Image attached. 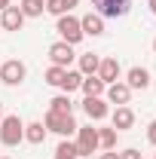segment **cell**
<instances>
[{"mask_svg":"<svg viewBox=\"0 0 156 159\" xmlns=\"http://www.w3.org/2000/svg\"><path fill=\"white\" fill-rule=\"evenodd\" d=\"M77 3H80V0H64V6H67V12H71V9H74Z\"/></svg>","mask_w":156,"mask_h":159,"instance_id":"cell-28","label":"cell"},{"mask_svg":"<svg viewBox=\"0 0 156 159\" xmlns=\"http://www.w3.org/2000/svg\"><path fill=\"white\" fill-rule=\"evenodd\" d=\"M0 159H3V156H0Z\"/></svg>","mask_w":156,"mask_h":159,"instance_id":"cell-35","label":"cell"},{"mask_svg":"<svg viewBox=\"0 0 156 159\" xmlns=\"http://www.w3.org/2000/svg\"><path fill=\"white\" fill-rule=\"evenodd\" d=\"M28 77V67L21 64L19 58H9L0 64V83H6V86H21Z\"/></svg>","mask_w":156,"mask_h":159,"instance_id":"cell-4","label":"cell"},{"mask_svg":"<svg viewBox=\"0 0 156 159\" xmlns=\"http://www.w3.org/2000/svg\"><path fill=\"white\" fill-rule=\"evenodd\" d=\"M147 141H150V144L156 147V119L150 122V125H147Z\"/></svg>","mask_w":156,"mask_h":159,"instance_id":"cell-26","label":"cell"},{"mask_svg":"<svg viewBox=\"0 0 156 159\" xmlns=\"http://www.w3.org/2000/svg\"><path fill=\"white\" fill-rule=\"evenodd\" d=\"M147 3H150V12H156V0H147Z\"/></svg>","mask_w":156,"mask_h":159,"instance_id":"cell-30","label":"cell"},{"mask_svg":"<svg viewBox=\"0 0 156 159\" xmlns=\"http://www.w3.org/2000/svg\"><path fill=\"white\" fill-rule=\"evenodd\" d=\"M80 28H83L86 37H101V34H104V19H101L98 12H86V16L80 19Z\"/></svg>","mask_w":156,"mask_h":159,"instance_id":"cell-12","label":"cell"},{"mask_svg":"<svg viewBox=\"0 0 156 159\" xmlns=\"http://www.w3.org/2000/svg\"><path fill=\"white\" fill-rule=\"evenodd\" d=\"M153 52H156V37H153Z\"/></svg>","mask_w":156,"mask_h":159,"instance_id":"cell-32","label":"cell"},{"mask_svg":"<svg viewBox=\"0 0 156 159\" xmlns=\"http://www.w3.org/2000/svg\"><path fill=\"white\" fill-rule=\"evenodd\" d=\"M126 86H129V89H132V92H135V89H141V92H144V89H147V86H150V70H147V67H129V74H126Z\"/></svg>","mask_w":156,"mask_h":159,"instance_id":"cell-10","label":"cell"},{"mask_svg":"<svg viewBox=\"0 0 156 159\" xmlns=\"http://www.w3.org/2000/svg\"><path fill=\"white\" fill-rule=\"evenodd\" d=\"M83 110H86V116L92 119V122H101V119L110 113L107 101L101 98V95H98V98H86V101H83Z\"/></svg>","mask_w":156,"mask_h":159,"instance_id":"cell-8","label":"cell"},{"mask_svg":"<svg viewBox=\"0 0 156 159\" xmlns=\"http://www.w3.org/2000/svg\"><path fill=\"white\" fill-rule=\"evenodd\" d=\"M98 64H101V55H95V52L80 55V74L83 77H92V74H98Z\"/></svg>","mask_w":156,"mask_h":159,"instance_id":"cell-16","label":"cell"},{"mask_svg":"<svg viewBox=\"0 0 156 159\" xmlns=\"http://www.w3.org/2000/svg\"><path fill=\"white\" fill-rule=\"evenodd\" d=\"M80 83H83V74H80V70H64V80H61V92H64V95H71V92H77L80 89Z\"/></svg>","mask_w":156,"mask_h":159,"instance_id":"cell-19","label":"cell"},{"mask_svg":"<svg viewBox=\"0 0 156 159\" xmlns=\"http://www.w3.org/2000/svg\"><path fill=\"white\" fill-rule=\"evenodd\" d=\"M43 80H46L49 86H61V80H64V67L49 64V67H46V74H43Z\"/></svg>","mask_w":156,"mask_h":159,"instance_id":"cell-22","label":"cell"},{"mask_svg":"<svg viewBox=\"0 0 156 159\" xmlns=\"http://www.w3.org/2000/svg\"><path fill=\"white\" fill-rule=\"evenodd\" d=\"M104 92H107V101H110V104H117V107L129 104V98H132V89H129L126 83H119V80H117V83H110Z\"/></svg>","mask_w":156,"mask_h":159,"instance_id":"cell-13","label":"cell"},{"mask_svg":"<svg viewBox=\"0 0 156 159\" xmlns=\"http://www.w3.org/2000/svg\"><path fill=\"white\" fill-rule=\"evenodd\" d=\"M19 9L25 12V19H40L46 12V0H21Z\"/></svg>","mask_w":156,"mask_h":159,"instance_id":"cell-18","label":"cell"},{"mask_svg":"<svg viewBox=\"0 0 156 159\" xmlns=\"http://www.w3.org/2000/svg\"><path fill=\"white\" fill-rule=\"evenodd\" d=\"M21 141H25V122L16 113L12 116H3L0 119V144L3 147H19Z\"/></svg>","mask_w":156,"mask_h":159,"instance_id":"cell-2","label":"cell"},{"mask_svg":"<svg viewBox=\"0 0 156 159\" xmlns=\"http://www.w3.org/2000/svg\"><path fill=\"white\" fill-rule=\"evenodd\" d=\"M119 159H141V153H138L135 147H126V150L119 153Z\"/></svg>","mask_w":156,"mask_h":159,"instance_id":"cell-25","label":"cell"},{"mask_svg":"<svg viewBox=\"0 0 156 159\" xmlns=\"http://www.w3.org/2000/svg\"><path fill=\"white\" fill-rule=\"evenodd\" d=\"M92 6H95V12L101 19H122L129 12L132 0H92Z\"/></svg>","mask_w":156,"mask_h":159,"instance_id":"cell-5","label":"cell"},{"mask_svg":"<svg viewBox=\"0 0 156 159\" xmlns=\"http://www.w3.org/2000/svg\"><path fill=\"white\" fill-rule=\"evenodd\" d=\"M80 89H83V95H86V98H98V95H104V89H107V86H104V83L92 74V77H83Z\"/></svg>","mask_w":156,"mask_h":159,"instance_id":"cell-15","label":"cell"},{"mask_svg":"<svg viewBox=\"0 0 156 159\" xmlns=\"http://www.w3.org/2000/svg\"><path fill=\"white\" fill-rule=\"evenodd\" d=\"M43 125H46V132H55L61 138H71V135H77V119L74 113H58V110H49L46 119H43Z\"/></svg>","mask_w":156,"mask_h":159,"instance_id":"cell-1","label":"cell"},{"mask_svg":"<svg viewBox=\"0 0 156 159\" xmlns=\"http://www.w3.org/2000/svg\"><path fill=\"white\" fill-rule=\"evenodd\" d=\"M74 58H77V55H74V46H71V43L58 40V43H52V46H49V61H52L55 67H64V70H67Z\"/></svg>","mask_w":156,"mask_h":159,"instance_id":"cell-7","label":"cell"},{"mask_svg":"<svg viewBox=\"0 0 156 159\" xmlns=\"http://www.w3.org/2000/svg\"><path fill=\"white\" fill-rule=\"evenodd\" d=\"M98 159H119V153H117V150H107V153H101Z\"/></svg>","mask_w":156,"mask_h":159,"instance_id":"cell-27","label":"cell"},{"mask_svg":"<svg viewBox=\"0 0 156 159\" xmlns=\"http://www.w3.org/2000/svg\"><path fill=\"white\" fill-rule=\"evenodd\" d=\"M55 31H58L61 40H64V43H71V46H77L80 40L86 37V34H83V28H80V19H77V16H71V12L58 16V21H55Z\"/></svg>","mask_w":156,"mask_h":159,"instance_id":"cell-3","label":"cell"},{"mask_svg":"<svg viewBox=\"0 0 156 159\" xmlns=\"http://www.w3.org/2000/svg\"><path fill=\"white\" fill-rule=\"evenodd\" d=\"M0 31H3V28H0Z\"/></svg>","mask_w":156,"mask_h":159,"instance_id":"cell-34","label":"cell"},{"mask_svg":"<svg viewBox=\"0 0 156 159\" xmlns=\"http://www.w3.org/2000/svg\"><path fill=\"white\" fill-rule=\"evenodd\" d=\"M119 70H122V67H119V61H117V58H101L95 77L101 80L104 86H110V83H117V80H119Z\"/></svg>","mask_w":156,"mask_h":159,"instance_id":"cell-9","label":"cell"},{"mask_svg":"<svg viewBox=\"0 0 156 159\" xmlns=\"http://www.w3.org/2000/svg\"><path fill=\"white\" fill-rule=\"evenodd\" d=\"M77 156H92L98 150V129H92V125H80L77 129Z\"/></svg>","mask_w":156,"mask_h":159,"instance_id":"cell-6","label":"cell"},{"mask_svg":"<svg viewBox=\"0 0 156 159\" xmlns=\"http://www.w3.org/2000/svg\"><path fill=\"white\" fill-rule=\"evenodd\" d=\"M6 6H9V0H0V12H3V9H6Z\"/></svg>","mask_w":156,"mask_h":159,"instance_id":"cell-29","label":"cell"},{"mask_svg":"<svg viewBox=\"0 0 156 159\" xmlns=\"http://www.w3.org/2000/svg\"><path fill=\"white\" fill-rule=\"evenodd\" d=\"M98 147L113 150L117 147V129H98Z\"/></svg>","mask_w":156,"mask_h":159,"instance_id":"cell-21","label":"cell"},{"mask_svg":"<svg viewBox=\"0 0 156 159\" xmlns=\"http://www.w3.org/2000/svg\"><path fill=\"white\" fill-rule=\"evenodd\" d=\"M49 110H58V113H74V101H71V95H55V98L49 101Z\"/></svg>","mask_w":156,"mask_h":159,"instance_id":"cell-20","label":"cell"},{"mask_svg":"<svg viewBox=\"0 0 156 159\" xmlns=\"http://www.w3.org/2000/svg\"><path fill=\"white\" fill-rule=\"evenodd\" d=\"M0 119H3V101H0Z\"/></svg>","mask_w":156,"mask_h":159,"instance_id":"cell-31","label":"cell"},{"mask_svg":"<svg viewBox=\"0 0 156 159\" xmlns=\"http://www.w3.org/2000/svg\"><path fill=\"white\" fill-rule=\"evenodd\" d=\"M46 12H52L55 19L67 12V6H64V0H46Z\"/></svg>","mask_w":156,"mask_h":159,"instance_id":"cell-24","label":"cell"},{"mask_svg":"<svg viewBox=\"0 0 156 159\" xmlns=\"http://www.w3.org/2000/svg\"><path fill=\"white\" fill-rule=\"evenodd\" d=\"M55 156H67V159H77V144L67 138H61V144L55 147Z\"/></svg>","mask_w":156,"mask_h":159,"instance_id":"cell-23","label":"cell"},{"mask_svg":"<svg viewBox=\"0 0 156 159\" xmlns=\"http://www.w3.org/2000/svg\"><path fill=\"white\" fill-rule=\"evenodd\" d=\"M132 125H135V113H132L126 104L117 107V110H113V129H117V132H126V129H132Z\"/></svg>","mask_w":156,"mask_h":159,"instance_id":"cell-14","label":"cell"},{"mask_svg":"<svg viewBox=\"0 0 156 159\" xmlns=\"http://www.w3.org/2000/svg\"><path fill=\"white\" fill-rule=\"evenodd\" d=\"M55 159H67V156H55Z\"/></svg>","mask_w":156,"mask_h":159,"instance_id":"cell-33","label":"cell"},{"mask_svg":"<svg viewBox=\"0 0 156 159\" xmlns=\"http://www.w3.org/2000/svg\"><path fill=\"white\" fill-rule=\"evenodd\" d=\"M21 25H25V12L19 6H6L3 9V19H0V28L3 31H21Z\"/></svg>","mask_w":156,"mask_h":159,"instance_id":"cell-11","label":"cell"},{"mask_svg":"<svg viewBox=\"0 0 156 159\" xmlns=\"http://www.w3.org/2000/svg\"><path fill=\"white\" fill-rule=\"evenodd\" d=\"M25 141L28 144H43L46 141V125L43 122H28L25 125Z\"/></svg>","mask_w":156,"mask_h":159,"instance_id":"cell-17","label":"cell"}]
</instances>
